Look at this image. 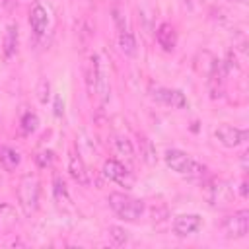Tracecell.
Instances as JSON below:
<instances>
[{"mask_svg":"<svg viewBox=\"0 0 249 249\" xmlns=\"http://www.w3.org/2000/svg\"><path fill=\"white\" fill-rule=\"evenodd\" d=\"M163 160H165V165L183 175V177H189V179H202L206 175V167L196 161L195 158H191L187 152L183 150H177V148H171V150H165L163 154Z\"/></svg>","mask_w":249,"mask_h":249,"instance_id":"obj_1","label":"cell"},{"mask_svg":"<svg viewBox=\"0 0 249 249\" xmlns=\"http://www.w3.org/2000/svg\"><path fill=\"white\" fill-rule=\"evenodd\" d=\"M111 210L124 222H136L144 214V202L126 193H111L107 198Z\"/></svg>","mask_w":249,"mask_h":249,"instance_id":"obj_2","label":"cell"},{"mask_svg":"<svg viewBox=\"0 0 249 249\" xmlns=\"http://www.w3.org/2000/svg\"><path fill=\"white\" fill-rule=\"evenodd\" d=\"M39 195H41V187H39V179L31 173L23 175L19 179L18 185V204L21 208V212L25 216H33L39 208Z\"/></svg>","mask_w":249,"mask_h":249,"instance_id":"obj_3","label":"cell"},{"mask_svg":"<svg viewBox=\"0 0 249 249\" xmlns=\"http://www.w3.org/2000/svg\"><path fill=\"white\" fill-rule=\"evenodd\" d=\"M222 230H224V235L228 239H241L247 235V230H249V210H237L233 212L231 216H228L224 222H222Z\"/></svg>","mask_w":249,"mask_h":249,"instance_id":"obj_4","label":"cell"},{"mask_svg":"<svg viewBox=\"0 0 249 249\" xmlns=\"http://www.w3.org/2000/svg\"><path fill=\"white\" fill-rule=\"evenodd\" d=\"M206 76H208V78H206V86H208L210 97H212V99H220V97L224 95V84H226V76H228L224 62L214 58L210 70L206 72Z\"/></svg>","mask_w":249,"mask_h":249,"instance_id":"obj_5","label":"cell"},{"mask_svg":"<svg viewBox=\"0 0 249 249\" xmlns=\"http://www.w3.org/2000/svg\"><path fill=\"white\" fill-rule=\"evenodd\" d=\"M101 173H103L105 179H109V181H113V183H117V185H121L124 189H130L132 183H134L132 173L117 160H107L103 163V167H101Z\"/></svg>","mask_w":249,"mask_h":249,"instance_id":"obj_6","label":"cell"},{"mask_svg":"<svg viewBox=\"0 0 249 249\" xmlns=\"http://www.w3.org/2000/svg\"><path fill=\"white\" fill-rule=\"evenodd\" d=\"M214 136H216V140L222 146H226V148H237V146L245 144L249 132L245 128H237V126H231V124H220L214 130Z\"/></svg>","mask_w":249,"mask_h":249,"instance_id":"obj_7","label":"cell"},{"mask_svg":"<svg viewBox=\"0 0 249 249\" xmlns=\"http://www.w3.org/2000/svg\"><path fill=\"white\" fill-rule=\"evenodd\" d=\"M202 228V218L198 214H179L173 220V233L177 237H187Z\"/></svg>","mask_w":249,"mask_h":249,"instance_id":"obj_8","label":"cell"},{"mask_svg":"<svg viewBox=\"0 0 249 249\" xmlns=\"http://www.w3.org/2000/svg\"><path fill=\"white\" fill-rule=\"evenodd\" d=\"M152 97L163 105H169V107H175V109H185L189 105L185 93L181 89H173V88H156Z\"/></svg>","mask_w":249,"mask_h":249,"instance_id":"obj_9","label":"cell"},{"mask_svg":"<svg viewBox=\"0 0 249 249\" xmlns=\"http://www.w3.org/2000/svg\"><path fill=\"white\" fill-rule=\"evenodd\" d=\"M93 91L99 95L101 103H105L109 99V78H107V70L103 64V58L99 54H95V84H93Z\"/></svg>","mask_w":249,"mask_h":249,"instance_id":"obj_10","label":"cell"},{"mask_svg":"<svg viewBox=\"0 0 249 249\" xmlns=\"http://www.w3.org/2000/svg\"><path fill=\"white\" fill-rule=\"evenodd\" d=\"M68 173L78 185H88L89 183L88 167H86L84 160L80 158V154H76V152H70V156H68Z\"/></svg>","mask_w":249,"mask_h":249,"instance_id":"obj_11","label":"cell"},{"mask_svg":"<svg viewBox=\"0 0 249 249\" xmlns=\"http://www.w3.org/2000/svg\"><path fill=\"white\" fill-rule=\"evenodd\" d=\"M29 25L33 29V33L37 37H41L49 25V14H47V8L43 4H33L31 10H29Z\"/></svg>","mask_w":249,"mask_h":249,"instance_id":"obj_12","label":"cell"},{"mask_svg":"<svg viewBox=\"0 0 249 249\" xmlns=\"http://www.w3.org/2000/svg\"><path fill=\"white\" fill-rule=\"evenodd\" d=\"M156 41H158V45L165 53H171L175 49V45H177V31H175V27L171 23H167V21L160 23L158 29H156Z\"/></svg>","mask_w":249,"mask_h":249,"instance_id":"obj_13","label":"cell"},{"mask_svg":"<svg viewBox=\"0 0 249 249\" xmlns=\"http://www.w3.org/2000/svg\"><path fill=\"white\" fill-rule=\"evenodd\" d=\"M18 39H19V33H18V25L16 23H10L6 27V35H4V45H2V51H4V58H12L18 51Z\"/></svg>","mask_w":249,"mask_h":249,"instance_id":"obj_14","label":"cell"},{"mask_svg":"<svg viewBox=\"0 0 249 249\" xmlns=\"http://www.w3.org/2000/svg\"><path fill=\"white\" fill-rule=\"evenodd\" d=\"M21 158H19V152H16L14 148H2L0 152V163L6 171H14L18 165H19Z\"/></svg>","mask_w":249,"mask_h":249,"instance_id":"obj_15","label":"cell"},{"mask_svg":"<svg viewBox=\"0 0 249 249\" xmlns=\"http://www.w3.org/2000/svg\"><path fill=\"white\" fill-rule=\"evenodd\" d=\"M119 49L126 56H134L136 54V39H134L132 31H121L119 33Z\"/></svg>","mask_w":249,"mask_h":249,"instance_id":"obj_16","label":"cell"},{"mask_svg":"<svg viewBox=\"0 0 249 249\" xmlns=\"http://www.w3.org/2000/svg\"><path fill=\"white\" fill-rule=\"evenodd\" d=\"M138 146H140V158L148 165H154L158 161V158H156V148L152 146V142L146 136H138Z\"/></svg>","mask_w":249,"mask_h":249,"instance_id":"obj_17","label":"cell"},{"mask_svg":"<svg viewBox=\"0 0 249 249\" xmlns=\"http://www.w3.org/2000/svg\"><path fill=\"white\" fill-rule=\"evenodd\" d=\"M115 148H117L119 156H123L126 161H134V148H132V144L126 136H117L115 138Z\"/></svg>","mask_w":249,"mask_h":249,"instance_id":"obj_18","label":"cell"},{"mask_svg":"<svg viewBox=\"0 0 249 249\" xmlns=\"http://www.w3.org/2000/svg\"><path fill=\"white\" fill-rule=\"evenodd\" d=\"M107 233H109V239L113 241V245H117V247H123L128 241V231L121 226H109Z\"/></svg>","mask_w":249,"mask_h":249,"instance_id":"obj_19","label":"cell"},{"mask_svg":"<svg viewBox=\"0 0 249 249\" xmlns=\"http://www.w3.org/2000/svg\"><path fill=\"white\" fill-rule=\"evenodd\" d=\"M37 124H39V117H37L35 113H25V115H23V119H21V128H23L25 134H31V132L37 128Z\"/></svg>","mask_w":249,"mask_h":249,"instance_id":"obj_20","label":"cell"},{"mask_svg":"<svg viewBox=\"0 0 249 249\" xmlns=\"http://www.w3.org/2000/svg\"><path fill=\"white\" fill-rule=\"evenodd\" d=\"M113 19H115V23H117L119 33H121V31H130V29H128V23H126V16L123 14V10L113 8Z\"/></svg>","mask_w":249,"mask_h":249,"instance_id":"obj_21","label":"cell"},{"mask_svg":"<svg viewBox=\"0 0 249 249\" xmlns=\"http://www.w3.org/2000/svg\"><path fill=\"white\" fill-rule=\"evenodd\" d=\"M37 97H39L41 103H47L49 101V97H51V86H49L47 80H41L39 82V86H37Z\"/></svg>","mask_w":249,"mask_h":249,"instance_id":"obj_22","label":"cell"},{"mask_svg":"<svg viewBox=\"0 0 249 249\" xmlns=\"http://www.w3.org/2000/svg\"><path fill=\"white\" fill-rule=\"evenodd\" d=\"M54 196L56 200H62V196L68 200V193H66V185L60 177H54Z\"/></svg>","mask_w":249,"mask_h":249,"instance_id":"obj_23","label":"cell"},{"mask_svg":"<svg viewBox=\"0 0 249 249\" xmlns=\"http://www.w3.org/2000/svg\"><path fill=\"white\" fill-rule=\"evenodd\" d=\"M35 161H37L41 167L51 165V163H53V152H51V150H43V152H39V154L35 156Z\"/></svg>","mask_w":249,"mask_h":249,"instance_id":"obj_24","label":"cell"},{"mask_svg":"<svg viewBox=\"0 0 249 249\" xmlns=\"http://www.w3.org/2000/svg\"><path fill=\"white\" fill-rule=\"evenodd\" d=\"M54 113H56V117L62 115V109H60V97H56V109H54Z\"/></svg>","mask_w":249,"mask_h":249,"instance_id":"obj_25","label":"cell"},{"mask_svg":"<svg viewBox=\"0 0 249 249\" xmlns=\"http://www.w3.org/2000/svg\"><path fill=\"white\" fill-rule=\"evenodd\" d=\"M235 2H241V4H243V2H245V0H235Z\"/></svg>","mask_w":249,"mask_h":249,"instance_id":"obj_26","label":"cell"},{"mask_svg":"<svg viewBox=\"0 0 249 249\" xmlns=\"http://www.w3.org/2000/svg\"><path fill=\"white\" fill-rule=\"evenodd\" d=\"M47 2H56V0H47Z\"/></svg>","mask_w":249,"mask_h":249,"instance_id":"obj_27","label":"cell"}]
</instances>
